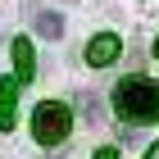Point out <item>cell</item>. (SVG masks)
Here are the masks:
<instances>
[{"instance_id": "obj_8", "label": "cell", "mask_w": 159, "mask_h": 159, "mask_svg": "<svg viewBox=\"0 0 159 159\" xmlns=\"http://www.w3.org/2000/svg\"><path fill=\"white\" fill-rule=\"evenodd\" d=\"M96 159H118V150H114V146H105V150H96Z\"/></svg>"}, {"instance_id": "obj_9", "label": "cell", "mask_w": 159, "mask_h": 159, "mask_svg": "<svg viewBox=\"0 0 159 159\" xmlns=\"http://www.w3.org/2000/svg\"><path fill=\"white\" fill-rule=\"evenodd\" d=\"M146 159H159V141H155V146H150V150H146Z\"/></svg>"}, {"instance_id": "obj_10", "label": "cell", "mask_w": 159, "mask_h": 159, "mask_svg": "<svg viewBox=\"0 0 159 159\" xmlns=\"http://www.w3.org/2000/svg\"><path fill=\"white\" fill-rule=\"evenodd\" d=\"M155 55H159V41H155Z\"/></svg>"}, {"instance_id": "obj_1", "label": "cell", "mask_w": 159, "mask_h": 159, "mask_svg": "<svg viewBox=\"0 0 159 159\" xmlns=\"http://www.w3.org/2000/svg\"><path fill=\"white\" fill-rule=\"evenodd\" d=\"M114 105H118V114L127 123L146 127V123L159 118V82H150V77H123L114 86Z\"/></svg>"}, {"instance_id": "obj_2", "label": "cell", "mask_w": 159, "mask_h": 159, "mask_svg": "<svg viewBox=\"0 0 159 159\" xmlns=\"http://www.w3.org/2000/svg\"><path fill=\"white\" fill-rule=\"evenodd\" d=\"M68 127H73L68 105H59V100H41V105H37V114H32V136H37L41 146L68 141Z\"/></svg>"}, {"instance_id": "obj_7", "label": "cell", "mask_w": 159, "mask_h": 159, "mask_svg": "<svg viewBox=\"0 0 159 159\" xmlns=\"http://www.w3.org/2000/svg\"><path fill=\"white\" fill-rule=\"evenodd\" d=\"M82 114H86V123H96V127H100V118H105V109H100V100L91 96V91L82 96Z\"/></svg>"}, {"instance_id": "obj_6", "label": "cell", "mask_w": 159, "mask_h": 159, "mask_svg": "<svg viewBox=\"0 0 159 159\" xmlns=\"http://www.w3.org/2000/svg\"><path fill=\"white\" fill-rule=\"evenodd\" d=\"M14 91H18V82H5V96H0V132H9L14 127Z\"/></svg>"}, {"instance_id": "obj_3", "label": "cell", "mask_w": 159, "mask_h": 159, "mask_svg": "<svg viewBox=\"0 0 159 159\" xmlns=\"http://www.w3.org/2000/svg\"><path fill=\"white\" fill-rule=\"evenodd\" d=\"M114 59H118V37H114V32H100V37L86 41V64H91V68H105V64H114Z\"/></svg>"}, {"instance_id": "obj_4", "label": "cell", "mask_w": 159, "mask_h": 159, "mask_svg": "<svg viewBox=\"0 0 159 159\" xmlns=\"http://www.w3.org/2000/svg\"><path fill=\"white\" fill-rule=\"evenodd\" d=\"M32 27H37L41 37L59 41V37H64V14H55V9H37V14H32Z\"/></svg>"}, {"instance_id": "obj_5", "label": "cell", "mask_w": 159, "mask_h": 159, "mask_svg": "<svg viewBox=\"0 0 159 159\" xmlns=\"http://www.w3.org/2000/svg\"><path fill=\"white\" fill-rule=\"evenodd\" d=\"M14 68H18V77H23V82H32V73H37V55H32L27 37L14 41Z\"/></svg>"}]
</instances>
